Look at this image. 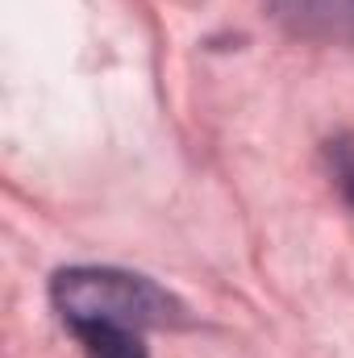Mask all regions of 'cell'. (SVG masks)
Wrapping results in <instances>:
<instances>
[{
  "mask_svg": "<svg viewBox=\"0 0 354 358\" xmlns=\"http://www.w3.org/2000/svg\"><path fill=\"white\" fill-rule=\"evenodd\" d=\"M50 300L67 325L163 329L183 325V304L150 275L121 267H67L50 279Z\"/></svg>",
  "mask_w": 354,
  "mask_h": 358,
  "instance_id": "6da1fadb",
  "label": "cell"
},
{
  "mask_svg": "<svg viewBox=\"0 0 354 358\" xmlns=\"http://www.w3.org/2000/svg\"><path fill=\"white\" fill-rule=\"evenodd\" d=\"M267 8L304 42H354V0H267Z\"/></svg>",
  "mask_w": 354,
  "mask_h": 358,
  "instance_id": "7a4b0ae2",
  "label": "cell"
},
{
  "mask_svg": "<svg viewBox=\"0 0 354 358\" xmlns=\"http://www.w3.org/2000/svg\"><path fill=\"white\" fill-rule=\"evenodd\" d=\"M71 334L80 338L84 358H150L142 346V329H125V325H71Z\"/></svg>",
  "mask_w": 354,
  "mask_h": 358,
  "instance_id": "3957f363",
  "label": "cell"
},
{
  "mask_svg": "<svg viewBox=\"0 0 354 358\" xmlns=\"http://www.w3.org/2000/svg\"><path fill=\"white\" fill-rule=\"evenodd\" d=\"M325 163H330V176L338 183V192L354 208V134H338L325 142Z\"/></svg>",
  "mask_w": 354,
  "mask_h": 358,
  "instance_id": "277c9868",
  "label": "cell"
}]
</instances>
